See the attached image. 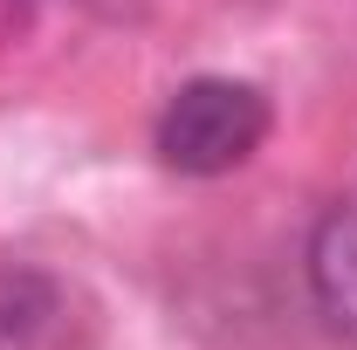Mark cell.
I'll list each match as a JSON object with an SVG mask.
<instances>
[{
	"mask_svg": "<svg viewBox=\"0 0 357 350\" xmlns=\"http://www.w3.org/2000/svg\"><path fill=\"white\" fill-rule=\"evenodd\" d=\"M268 137V96L241 76H192L165 96L158 110V158L185 178H220L234 165H248Z\"/></svg>",
	"mask_w": 357,
	"mask_h": 350,
	"instance_id": "cell-1",
	"label": "cell"
},
{
	"mask_svg": "<svg viewBox=\"0 0 357 350\" xmlns=\"http://www.w3.org/2000/svg\"><path fill=\"white\" fill-rule=\"evenodd\" d=\"M0 350H76V296L48 268H0Z\"/></svg>",
	"mask_w": 357,
	"mask_h": 350,
	"instance_id": "cell-2",
	"label": "cell"
},
{
	"mask_svg": "<svg viewBox=\"0 0 357 350\" xmlns=\"http://www.w3.org/2000/svg\"><path fill=\"white\" fill-rule=\"evenodd\" d=\"M310 296L330 337L357 344V206H330L310 227Z\"/></svg>",
	"mask_w": 357,
	"mask_h": 350,
	"instance_id": "cell-3",
	"label": "cell"
}]
</instances>
